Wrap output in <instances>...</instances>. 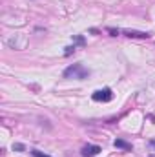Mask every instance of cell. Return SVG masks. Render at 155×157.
Segmentation results:
<instances>
[{"mask_svg": "<svg viewBox=\"0 0 155 157\" xmlns=\"http://www.w3.org/2000/svg\"><path fill=\"white\" fill-rule=\"evenodd\" d=\"M113 146H115V148H122V150H131V144L126 143V141H122V139H115Z\"/></svg>", "mask_w": 155, "mask_h": 157, "instance_id": "5b68a950", "label": "cell"}, {"mask_svg": "<svg viewBox=\"0 0 155 157\" xmlns=\"http://www.w3.org/2000/svg\"><path fill=\"white\" fill-rule=\"evenodd\" d=\"M64 78H77V80H84V78H88L89 75H91V71L84 66V64H80V62H77V64H71V66H68L66 70H64Z\"/></svg>", "mask_w": 155, "mask_h": 157, "instance_id": "6da1fadb", "label": "cell"}, {"mask_svg": "<svg viewBox=\"0 0 155 157\" xmlns=\"http://www.w3.org/2000/svg\"><path fill=\"white\" fill-rule=\"evenodd\" d=\"M99 152H102V150H100V146H97V144H86V146H82V150H80L82 157H95Z\"/></svg>", "mask_w": 155, "mask_h": 157, "instance_id": "3957f363", "label": "cell"}, {"mask_svg": "<svg viewBox=\"0 0 155 157\" xmlns=\"http://www.w3.org/2000/svg\"><path fill=\"white\" fill-rule=\"evenodd\" d=\"M75 44H78V46H84V39H82V37H75Z\"/></svg>", "mask_w": 155, "mask_h": 157, "instance_id": "ba28073f", "label": "cell"}, {"mask_svg": "<svg viewBox=\"0 0 155 157\" xmlns=\"http://www.w3.org/2000/svg\"><path fill=\"white\" fill-rule=\"evenodd\" d=\"M31 155H33V157H49V155H46V154H42L40 150H37V148H33V150H31Z\"/></svg>", "mask_w": 155, "mask_h": 157, "instance_id": "8992f818", "label": "cell"}, {"mask_svg": "<svg viewBox=\"0 0 155 157\" xmlns=\"http://www.w3.org/2000/svg\"><path fill=\"white\" fill-rule=\"evenodd\" d=\"M13 150H17V152H24V150H26V146H24V144L15 143V144H13Z\"/></svg>", "mask_w": 155, "mask_h": 157, "instance_id": "52a82bcc", "label": "cell"}, {"mask_svg": "<svg viewBox=\"0 0 155 157\" xmlns=\"http://www.w3.org/2000/svg\"><path fill=\"white\" fill-rule=\"evenodd\" d=\"M122 33L130 39H148L150 37V33H146V31H133V29H124Z\"/></svg>", "mask_w": 155, "mask_h": 157, "instance_id": "277c9868", "label": "cell"}, {"mask_svg": "<svg viewBox=\"0 0 155 157\" xmlns=\"http://www.w3.org/2000/svg\"><path fill=\"white\" fill-rule=\"evenodd\" d=\"M108 31H110V33H112V35H113V37H117V35H119V33H120V31H119V29H113V28H110V29H108Z\"/></svg>", "mask_w": 155, "mask_h": 157, "instance_id": "9c48e42d", "label": "cell"}, {"mask_svg": "<svg viewBox=\"0 0 155 157\" xmlns=\"http://www.w3.org/2000/svg\"><path fill=\"white\" fill-rule=\"evenodd\" d=\"M91 97H93V101H97V102H110V101L113 99V91H112L110 88H102V90H97Z\"/></svg>", "mask_w": 155, "mask_h": 157, "instance_id": "7a4b0ae2", "label": "cell"}, {"mask_svg": "<svg viewBox=\"0 0 155 157\" xmlns=\"http://www.w3.org/2000/svg\"><path fill=\"white\" fill-rule=\"evenodd\" d=\"M152 146H155V141H152Z\"/></svg>", "mask_w": 155, "mask_h": 157, "instance_id": "30bf717a", "label": "cell"}]
</instances>
